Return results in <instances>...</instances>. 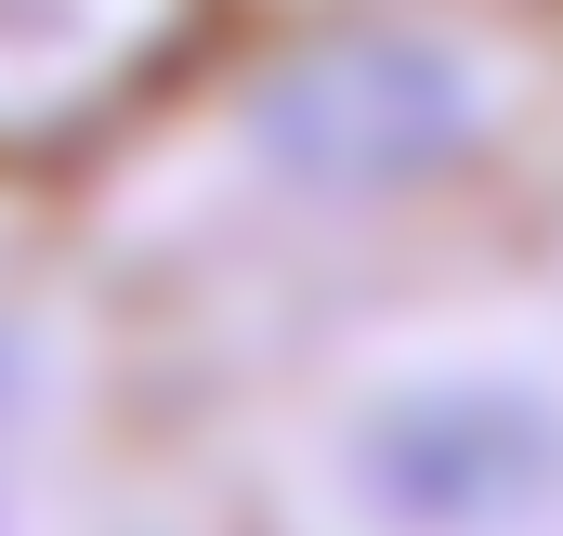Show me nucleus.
Returning a JSON list of instances; mask_svg holds the SVG:
<instances>
[{"mask_svg":"<svg viewBox=\"0 0 563 536\" xmlns=\"http://www.w3.org/2000/svg\"><path fill=\"white\" fill-rule=\"evenodd\" d=\"M276 498L288 536H563V327L420 314L328 354Z\"/></svg>","mask_w":563,"mask_h":536,"instance_id":"nucleus-1","label":"nucleus"},{"mask_svg":"<svg viewBox=\"0 0 563 536\" xmlns=\"http://www.w3.org/2000/svg\"><path fill=\"white\" fill-rule=\"evenodd\" d=\"M210 0H0V144L92 132L157 66H184Z\"/></svg>","mask_w":563,"mask_h":536,"instance_id":"nucleus-2","label":"nucleus"},{"mask_svg":"<svg viewBox=\"0 0 563 536\" xmlns=\"http://www.w3.org/2000/svg\"><path fill=\"white\" fill-rule=\"evenodd\" d=\"M92 432V340L53 288H0V536H66Z\"/></svg>","mask_w":563,"mask_h":536,"instance_id":"nucleus-3","label":"nucleus"}]
</instances>
